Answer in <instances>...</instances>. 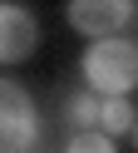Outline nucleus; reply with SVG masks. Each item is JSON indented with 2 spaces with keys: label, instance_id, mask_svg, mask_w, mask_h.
<instances>
[{
  "label": "nucleus",
  "instance_id": "f257e3e1",
  "mask_svg": "<svg viewBox=\"0 0 138 153\" xmlns=\"http://www.w3.org/2000/svg\"><path fill=\"white\" fill-rule=\"evenodd\" d=\"M79 74H84V89L99 99H128L138 89V45L123 35L94 40L79 54Z\"/></svg>",
  "mask_w": 138,
  "mask_h": 153
},
{
  "label": "nucleus",
  "instance_id": "f03ea898",
  "mask_svg": "<svg viewBox=\"0 0 138 153\" xmlns=\"http://www.w3.org/2000/svg\"><path fill=\"white\" fill-rule=\"evenodd\" d=\"M39 143V109L25 84L0 79V153H35Z\"/></svg>",
  "mask_w": 138,
  "mask_h": 153
},
{
  "label": "nucleus",
  "instance_id": "7ed1b4c3",
  "mask_svg": "<svg viewBox=\"0 0 138 153\" xmlns=\"http://www.w3.org/2000/svg\"><path fill=\"white\" fill-rule=\"evenodd\" d=\"M69 30H79L89 45L94 40H114L123 35V25L133 20V0H69Z\"/></svg>",
  "mask_w": 138,
  "mask_h": 153
},
{
  "label": "nucleus",
  "instance_id": "20e7f679",
  "mask_svg": "<svg viewBox=\"0 0 138 153\" xmlns=\"http://www.w3.org/2000/svg\"><path fill=\"white\" fill-rule=\"evenodd\" d=\"M39 50V20L30 5L0 0V64H25Z\"/></svg>",
  "mask_w": 138,
  "mask_h": 153
},
{
  "label": "nucleus",
  "instance_id": "39448f33",
  "mask_svg": "<svg viewBox=\"0 0 138 153\" xmlns=\"http://www.w3.org/2000/svg\"><path fill=\"white\" fill-rule=\"evenodd\" d=\"M64 123L74 133H84V128H99V94H89V89H74L64 99Z\"/></svg>",
  "mask_w": 138,
  "mask_h": 153
},
{
  "label": "nucleus",
  "instance_id": "423d86ee",
  "mask_svg": "<svg viewBox=\"0 0 138 153\" xmlns=\"http://www.w3.org/2000/svg\"><path fill=\"white\" fill-rule=\"evenodd\" d=\"M133 104L128 99H99V133H108V138H123L128 128H133Z\"/></svg>",
  "mask_w": 138,
  "mask_h": 153
},
{
  "label": "nucleus",
  "instance_id": "0eeeda50",
  "mask_svg": "<svg viewBox=\"0 0 138 153\" xmlns=\"http://www.w3.org/2000/svg\"><path fill=\"white\" fill-rule=\"evenodd\" d=\"M64 153H118V143L108 133H99V128H84V133H69Z\"/></svg>",
  "mask_w": 138,
  "mask_h": 153
},
{
  "label": "nucleus",
  "instance_id": "6e6552de",
  "mask_svg": "<svg viewBox=\"0 0 138 153\" xmlns=\"http://www.w3.org/2000/svg\"><path fill=\"white\" fill-rule=\"evenodd\" d=\"M128 138H133V148H138V119H133V128H128Z\"/></svg>",
  "mask_w": 138,
  "mask_h": 153
}]
</instances>
